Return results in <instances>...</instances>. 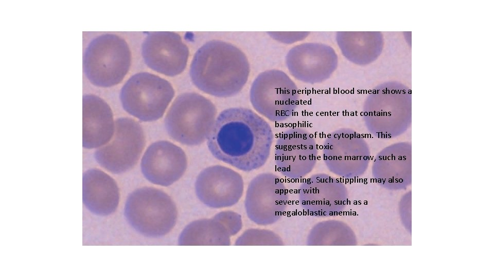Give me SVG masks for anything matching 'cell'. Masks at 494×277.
I'll return each instance as SVG.
<instances>
[{
	"label": "cell",
	"instance_id": "cell-1",
	"mask_svg": "<svg viewBox=\"0 0 494 277\" xmlns=\"http://www.w3.org/2000/svg\"><path fill=\"white\" fill-rule=\"evenodd\" d=\"M273 139L272 128L264 119L250 109L235 107L220 113L207 144L216 159L249 172L267 162Z\"/></svg>",
	"mask_w": 494,
	"mask_h": 277
},
{
	"label": "cell",
	"instance_id": "cell-2",
	"mask_svg": "<svg viewBox=\"0 0 494 277\" xmlns=\"http://www.w3.org/2000/svg\"><path fill=\"white\" fill-rule=\"evenodd\" d=\"M250 72L248 59L241 50L231 43L213 39L196 51L189 74L199 90L225 98L240 92L248 82Z\"/></svg>",
	"mask_w": 494,
	"mask_h": 277
},
{
	"label": "cell",
	"instance_id": "cell-3",
	"mask_svg": "<svg viewBox=\"0 0 494 277\" xmlns=\"http://www.w3.org/2000/svg\"><path fill=\"white\" fill-rule=\"evenodd\" d=\"M217 114L211 101L197 93L179 95L173 102L165 118L169 135L188 146L201 144L208 139Z\"/></svg>",
	"mask_w": 494,
	"mask_h": 277
},
{
	"label": "cell",
	"instance_id": "cell-4",
	"mask_svg": "<svg viewBox=\"0 0 494 277\" xmlns=\"http://www.w3.org/2000/svg\"><path fill=\"white\" fill-rule=\"evenodd\" d=\"M124 214L137 232L145 236L158 238L173 228L178 211L175 203L167 193L153 187H145L129 194Z\"/></svg>",
	"mask_w": 494,
	"mask_h": 277
},
{
	"label": "cell",
	"instance_id": "cell-5",
	"mask_svg": "<svg viewBox=\"0 0 494 277\" xmlns=\"http://www.w3.org/2000/svg\"><path fill=\"white\" fill-rule=\"evenodd\" d=\"M131 54L126 41L113 34L94 38L84 54V74L94 85L110 87L119 84L129 71Z\"/></svg>",
	"mask_w": 494,
	"mask_h": 277
},
{
	"label": "cell",
	"instance_id": "cell-6",
	"mask_svg": "<svg viewBox=\"0 0 494 277\" xmlns=\"http://www.w3.org/2000/svg\"><path fill=\"white\" fill-rule=\"evenodd\" d=\"M174 95L167 80L148 72L132 75L122 87L120 100L124 110L143 122L162 117Z\"/></svg>",
	"mask_w": 494,
	"mask_h": 277
},
{
	"label": "cell",
	"instance_id": "cell-7",
	"mask_svg": "<svg viewBox=\"0 0 494 277\" xmlns=\"http://www.w3.org/2000/svg\"><path fill=\"white\" fill-rule=\"evenodd\" d=\"M250 99L259 114L273 122H280L290 116L295 108L296 88L283 71L266 70L253 82Z\"/></svg>",
	"mask_w": 494,
	"mask_h": 277
},
{
	"label": "cell",
	"instance_id": "cell-8",
	"mask_svg": "<svg viewBox=\"0 0 494 277\" xmlns=\"http://www.w3.org/2000/svg\"><path fill=\"white\" fill-rule=\"evenodd\" d=\"M145 145L141 125L135 120L121 117L116 120L113 135L94 153L97 163L114 174L124 173L137 163Z\"/></svg>",
	"mask_w": 494,
	"mask_h": 277
},
{
	"label": "cell",
	"instance_id": "cell-9",
	"mask_svg": "<svg viewBox=\"0 0 494 277\" xmlns=\"http://www.w3.org/2000/svg\"><path fill=\"white\" fill-rule=\"evenodd\" d=\"M288 199L287 190L278 175L259 173L248 185L244 202L245 213L257 225H273L284 215Z\"/></svg>",
	"mask_w": 494,
	"mask_h": 277
},
{
	"label": "cell",
	"instance_id": "cell-10",
	"mask_svg": "<svg viewBox=\"0 0 494 277\" xmlns=\"http://www.w3.org/2000/svg\"><path fill=\"white\" fill-rule=\"evenodd\" d=\"M198 199L213 209H222L237 204L244 192L242 176L228 167L217 165L203 169L195 182Z\"/></svg>",
	"mask_w": 494,
	"mask_h": 277
},
{
	"label": "cell",
	"instance_id": "cell-11",
	"mask_svg": "<svg viewBox=\"0 0 494 277\" xmlns=\"http://www.w3.org/2000/svg\"><path fill=\"white\" fill-rule=\"evenodd\" d=\"M146 64L151 69L174 76L185 69L189 52L179 34L173 32H152L147 34L142 46Z\"/></svg>",
	"mask_w": 494,
	"mask_h": 277
},
{
	"label": "cell",
	"instance_id": "cell-12",
	"mask_svg": "<svg viewBox=\"0 0 494 277\" xmlns=\"http://www.w3.org/2000/svg\"><path fill=\"white\" fill-rule=\"evenodd\" d=\"M187 166V157L183 149L166 141H157L150 145L140 163L142 172L148 181L165 187L179 180Z\"/></svg>",
	"mask_w": 494,
	"mask_h": 277
},
{
	"label": "cell",
	"instance_id": "cell-13",
	"mask_svg": "<svg viewBox=\"0 0 494 277\" xmlns=\"http://www.w3.org/2000/svg\"><path fill=\"white\" fill-rule=\"evenodd\" d=\"M82 146L86 149L99 148L112 138L115 128L109 105L94 94L82 98Z\"/></svg>",
	"mask_w": 494,
	"mask_h": 277
},
{
	"label": "cell",
	"instance_id": "cell-14",
	"mask_svg": "<svg viewBox=\"0 0 494 277\" xmlns=\"http://www.w3.org/2000/svg\"><path fill=\"white\" fill-rule=\"evenodd\" d=\"M82 201L95 214L107 216L113 213L119 201V191L116 182L100 169L87 170L83 174Z\"/></svg>",
	"mask_w": 494,
	"mask_h": 277
},
{
	"label": "cell",
	"instance_id": "cell-15",
	"mask_svg": "<svg viewBox=\"0 0 494 277\" xmlns=\"http://www.w3.org/2000/svg\"><path fill=\"white\" fill-rule=\"evenodd\" d=\"M306 134L293 129L280 134L275 148V162L279 171L292 179H298L308 171V160L305 153Z\"/></svg>",
	"mask_w": 494,
	"mask_h": 277
},
{
	"label": "cell",
	"instance_id": "cell-16",
	"mask_svg": "<svg viewBox=\"0 0 494 277\" xmlns=\"http://www.w3.org/2000/svg\"><path fill=\"white\" fill-rule=\"evenodd\" d=\"M231 235L224 226L213 216L194 221L181 232L179 245H219L231 244Z\"/></svg>",
	"mask_w": 494,
	"mask_h": 277
},
{
	"label": "cell",
	"instance_id": "cell-17",
	"mask_svg": "<svg viewBox=\"0 0 494 277\" xmlns=\"http://www.w3.org/2000/svg\"><path fill=\"white\" fill-rule=\"evenodd\" d=\"M298 193L302 208L315 216L334 215L347 204L345 196L322 193L319 188H313L307 181L303 184Z\"/></svg>",
	"mask_w": 494,
	"mask_h": 277
},
{
	"label": "cell",
	"instance_id": "cell-18",
	"mask_svg": "<svg viewBox=\"0 0 494 277\" xmlns=\"http://www.w3.org/2000/svg\"><path fill=\"white\" fill-rule=\"evenodd\" d=\"M236 246L283 245L280 236L272 230L261 228H250L245 230L236 240Z\"/></svg>",
	"mask_w": 494,
	"mask_h": 277
},
{
	"label": "cell",
	"instance_id": "cell-19",
	"mask_svg": "<svg viewBox=\"0 0 494 277\" xmlns=\"http://www.w3.org/2000/svg\"><path fill=\"white\" fill-rule=\"evenodd\" d=\"M213 217L226 229L231 236L235 235L241 230L243 226L241 215L232 210H223Z\"/></svg>",
	"mask_w": 494,
	"mask_h": 277
}]
</instances>
